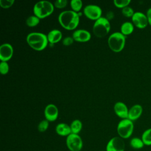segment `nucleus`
<instances>
[{
  "mask_svg": "<svg viewBox=\"0 0 151 151\" xmlns=\"http://www.w3.org/2000/svg\"><path fill=\"white\" fill-rule=\"evenodd\" d=\"M80 13L71 10H65L60 13L58 21L60 25L67 30H74L80 22Z\"/></svg>",
  "mask_w": 151,
  "mask_h": 151,
  "instance_id": "f257e3e1",
  "label": "nucleus"
},
{
  "mask_svg": "<svg viewBox=\"0 0 151 151\" xmlns=\"http://www.w3.org/2000/svg\"><path fill=\"white\" fill-rule=\"evenodd\" d=\"M26 41L28 45L36 51L44 50L49 43L47 35L40 32L29 33L26 37Z\"/></svg>",
  "mask_w": 151,
  "mask_h": 151,
  "instance_id": "f03ea898",
  "label": "nucleus"
},
{
  "mask_svg": "<svg viewBox=\"0 0 151 151\" xmlns=\"http://www.w3.org/2000/svg\"><path fill=\"white\" fill-rule=\"evenodd\" d=\"M54 5L50 1L42 0L36 2L33 7V12L35 15L40 19L45 18L52 14Z\"/></svg>",
  "mask_w": 151,
  "mask_h": 151,
  "instance_id": "7ed1b4c3",
  "label": "nucleus"
},
{
  "mask_svg": "<svg viewBox=\"0 0 151 151\" xmlns=\"http://www.w3.org/2000/svg\"><path fill=\"white\" fill-rule=\"evenodd\" d=\"M107 43L109 48L113 52H119L125 46L126 36L120 32H114L109 37Z\"/></svg>",
  "mask_w": 151,
  "mask_h": 151,
  "instance_id": "20e7f679",
  "label": "nucleus"
},
{
  "mask_svg": "<svg viewBox=\"0 0 151 151\" xmlns=\"http://www.w3.org/2000/svg\"><path fill=\"white\" fill-rule=\"evenodd\" d=\"M110 21L107 18L101 17L95 21L93 26V32L98 38L107 35L110 30Z\"/></svg>",
  "mask_w": 151,
  "mask_h": 151,
  "instance_id": "39448f33",
  "label": "nucleus"
},
{
  "mask_svg": "<svg viewBox=\"0 0 151 151\" xmlns=\"http://www.w3.org/2000/svg\"><path fill=\"white\" fill-rule=\"evenodd\" d=\"M134 124L133 121L129 119H122L117 126V132L119 136L123 139L129 138L133 134Z\"/></svg>",
  "mask_w": 151,
  "mask_h": 151,
  "instance_id": "423d86ee",
  "label": "nucleus"
},
{
  "mask_svg": "<svg viewBox=\"0 0 151 151\" xmlns=\"http://www.w3.org/2000/svg\"><path fill=\"white\" fill-rule=\"evenodd\" d=\"M66 145L70 151H80L83 146L81 137L78 134L71 133L66 137Z\"/></svg>",
  "mask_w": 151,
  "mask_h": 151,
  "instance_id": "0eeeda50",
  "label": "nucleus"
},
{
  "mask_svg": "<svg viewBox=\"0 0 151 151\" xmlns=\"http://www.w3.org/2000/svg\"><path fill=\"white\" fill-rule=\"evenodd\" d=\"M83 13L84 15L88 19L96 21L101 17L102 9L99 6L97 5L89 4L84 8Z\"/></svg>",
  "mask_w": 151,
  "mask_h": 151,
  "instance_id": "6e6552de",
  "label": "nucleus"
},
{
  "mask_svg": "<svg viewBox=\"0 0 151 151\" xmlns=\"http://www.w3.org/2000/svg\"><path fill=\"white\" fill-rule=\"evenodd\" d=\"M125 143L124 139L119 136L111 138L107 142L106 151H124Z\"/></svg>",
  "mask_w": 151,
  "mask_h": 151,
  "instance_id": "1a4fd4ad",
  "label": "nucleus"
},
{
  "mask_svg": "<svg viewBox=\"0 0 151 151\" xmlns=\"http://www.w3.org/2000/svg\"><path fill=\"white\" fill-rule=\"evenodd\" d=\"M132 21L133 25L139 29L145 28L149 24L146 15L141 12H134L132 17Z\"/></svg>",
  "mask_w": 151,
  "mask_h": 151,
  "instance_id": "9d476101",
  "label": "nucleus"
},
{
  "mask_svg": "<svg viewBox=\"0 0 151 151\" xmlns=\"http://www.w3.org/2000/svg\"><path fill=\"white\" fill-rule=\"evenodd\" d=\"M14 49L11 44L5 42L0 46V60L1 61H8L12 57Z\"/></svg>",
  "mask_w": 151,
  "mask_h": 151,
  "instance_id": "9b49d317",
  "label": "nucleus"
},
{
  "mask_svg": "<svg viewBox=\"0 0 151 151\" xmlns=\"http://www.w3.org/2000/svg\"><path fill=\"white\" fill-rule=\"evenodd\" d=\"M44 116L46 120L50 122H54L58 116V109L54 104H48L44 109Z\"/></svg>",
  "mask_w": 151,
  "mask_h": 151,
  "instance_id": "f8f14e48",
  "label": "nucleus"
},
{
  "mask_svg": "<svg viewBox=\"0 0 151 151\" xmlns=\"http://www.w3.org/2000/svg\"><path fill=\"white\" fill-rule=\"evenodd\" d=\"M91 34L87 30L84 29H78L75 30L73 34L72 37L74 40L77 42H85L88 41L91 39Z\"/></svg>",
  "mask_w": 151,
  "mask_h": 151,
  "instance_id": "ddd939ff",
  "label": "nucleus"
},
{
  "mask_svg": "<svg viewBox=\"0 0 151 151\" xmlns=\"http://www.w3.org/2000/svg\"><path fill=\"white\" fill-rule=\"evenodd\" d=\"M113 109L116 114L122 119L128 118L129 109L124 103L122 101L116 102L114 105Z\"/></svg>",
  "mask_w": 151,
  "mask_h": 151,
  "instance_id": "4468645a",
  "label": "nucleus"
},
{
  "mask_svg": "<svg viewBox=\"0 0 151 151\" xmlns=\"http://www.w3.org/2000/svg\"><path fill=\"white\" fill-rule=\"evenodd\" d=\"M143 108L140 104H134L129 109L128 118L132 121H134L138 119L142 115Z\"/></svg>",
  "mask_w": 151,
  "mask_h": 151,
  "instance_id": "2eb2a0df",
  "label": "nucleus"
},
{
  "mask_svg": "<svg viewBox=\"0 0 151 151\" xmlns=\"http://www.w3.org/2000/svg\"><path fill=\"white\" fill-rule=\"evenodd\" d=\"M47 38L48 42L51 44H55L60 41L63 37V34L61 31L57 29L51 30L47 34Z\"/></svg>",
  "mask_w": 151,
  "mask_h": 151,
  "instance_id": "dca6fc26",
  "label": "nucleus"
},
{
  "mask_svg": "<svg viewBox=\"0 0 151 151\" xmlns=\"http://www.w3.org/2000/svg\"><path fill=\"white\" fill-rule=\"evenodd\" d=\"M55 132L59 136L67 137L71 133V130L70 125L65 123H60L56 126Z\"/></svg>",
  "mask_w": 151,
  "mask_h": 151,
  "instance_id": "f3484780",
  "label": "nucleus"
},
{
  "mask_svg": "<svg viewBox=\"0 0 151 151\" xmlns=\"http://www.w3.org/2000/svg\"><path fill=\"white\" fill-rule=\"evenodd\" d=\"M134 31V25L132 22L126 21L123 22L120 27V32L124 36L130 35Z\"/></svg>",
  "mask_w": 151,
  "mask_h": 151,
  "instance_id": "a211bd4d",
  "label": "nucleus"
},
{
  "mask_svg": "<svg viewBox=\"0 0 151 151\" xmlns=\"http://www.w3.org/2000/svg\"><path fill=\"white\" fill-rule=\"evenodd\" d=\"M130 146L133 149L139 150V149H142L144 147L145 145L141 138L134 137L130 139Z\"/></svg>",
  "mask_w": 151,
  "mask_h": 151,
  "instance_id": "6ab92c4d",
  "label": "nucleus"
},
{
  "mask_svg": "<svg viewBox=\"0 0 151 151\" xmlns=\"http://www.w3.org/2000/svg\"><path fill=\"white\" fill-rule=\"evenodd\" d=\"M70 126L72 133L78 134L82 129L83 124L80 120L76 119V120H74L71 123Z\"/></svg>",
  "mask_w": 151,
  "mask_h": 151,
  "instance_id": "aec40b11",
  "label": "nucleus"
},
{
  "mask_svg": "<svg viewBox=\"0 0 151 151\" xmlns=\"http://www.w3.org/2000/svg\"><path fill=\"white\" fill-rule=\"evenodd\" d=\"M145 146H151V127L145 130L141 136Z\"/></svg>",
  "mask_w": 151,
  "mask_h": 151,
  "instance_id": "412c9836",
  "label": "nucleus"
},
{
  "mask_svg": "<svg viewBox=\"0 0 151 151\" xmlns=\"http://www.w3.org/2000/svg\"><path fill=\"white\" fill-rule=\"evenodd\" d=\"M40 22V18L35 15L29 16L25 21V23L27 26L30 27H34L38 25Z\"/></svg>",
  "mask_w": 151,
  "mask_h": 151,
  "instance_id": "4be33fe9",
  "label": "nucleus"
},
{
  "mask_svg": "<svg viewBox=\"0 0 151 151\" xmlns=\"http://www.w3.org/2000/svg\"><path fill=\"white\" fill-rule=\"evenodd\" d=\"M70 4L72 10L77 13H79L83 7V2L81 0H71Z\"/></svg>",
  "mask_w": 151,
  "mask_h": 151,
  "instance_id": "5701e85b",
  "label": "nucleus"
},
{
  "mask_svg": "<svg viewBox=\"0 0 151 151\" xmlns=\"http://www.w3.org/2000/svg\"><path fill=\"white\" fill-rule=\"evenodd\" d=\"M131 2L130 0H114L113 3L114 5L119 8L123 9V8L129 6L130 3Z\"/></svg>",
  "mask_w": 151,
  "mask_h": 151,
  "instance_id": "b1692460",
  "label": "nucleus"
},
{
  "mask_svg": "<svg viewBox=\"0 0 151 151\" xmlns=\"http://www.w3.org/2000/svg\"><path fill=\"white\" fill-rule=\"evenodd\" d=\"M48 127H49V122L47 120L45 119V120H41L38 123L37 129L40 132H44L48 129Z\"/></svg>",
  "mask_w": 151,
  "mask_h": 151,
  "instance_id": "393cba45",
  "label": "nucleus"
},
{
  "mask_svg": "<svg viewBox=\"0 0 151 151\" xmlns=\"http://www.w3.org/2000/svg\"><path fill=\"white\" fill-rule=\"evenodd\" d=\"M122 13L123 16H124L126 17H127V18H129V17H133V14H134V12L132 8L127 6H126V7L123 8L122 9Z\"/></svg>",
  "mask_w": 151,
  "mask_h": 151,
  "instance_id": "a878e982",
  "label": "nucleus"
},
{
  "mask_svg": "<svg viewBox=\"0 0 151 151\" xmlns=\"http://www.w3.org/2000/svg\"><path fill=\"white\" fill-rule=\"evenodd\" d=\"M9 67L6 61H1L0 63V72L1 74L5 75L9 72Z\"/></svg>",
  "mask_w": 151,
  "mask_h": 151,
  "instance_id": "bb28decb",
  "label": "nucleus"
},
{
  "mask_svg": "<svg viewBox=\"0 0 151 151\" xmlns=\"http://www.w3.org/2000/svg\"><path fill=\"white\" fill-rule=\"evenodd\" d=\"M14 2V0H0V6L6 9L12 6Z\"/></svg>",
  "mask_w": 151,
  "mask_h": 151,
  "instance_id": "cd10ccee",
  "label": "nucleus"
},
{
  "mask_svg": "<svg viewBox=\"0 0 151 151\" xmlns=\"http://www.w3.org/2000/svg\"><path fill=\"white\" fill-rule=\"evenodd\" d=\"M68 4V1L67 0H57L54 2V7L59 9H62L65 8Z\"/></svg>",
  "mask_w": 151,
  "mask_h": 151,
  "instance_id": "c85d7f7f",
  "label": "nucleus"
},
{
  "mask_svg": "<svg viewBox=\"0 0 151 151\" xmlns=\"http://www.w3.org/2000/svg\"><path fill=\"white\" fill-rule=\"evenodd\" d=\"M74 40L72 37L68 36L65 38H64L62 40V43L65 46H69L71 45L74 42Z\"/></svg>",
  "mask_w": 151,
  "mask_h": 151,
  "instance_id": "c756f323",
  "label": "nucleus"
},
{
  "mask_svg": "<svg viewBox=\"0 0 151 151\" xmlns=\"http://www.w3.org/2000/svg\"><path fill=\"white\" fill-rule=\"evenodd\" d=\"M146 15L148 20V23L150 25H151V8H149L147 9Z\"/></svg>",
  "mask_w": 151,
  "mask_h": 151,
  "instance_id": "7c9ffc66",
  "label": "nucleus"
},
{
  "mask_svg": "<svg viewBox=\"0 0 151 151\" xmlns=\"http://www.w3.org/2000/svg\"><path fill=\"white\" fill-rule=\"evenodd\" d=\"M99 151H106V150H99Z\"/></svg>",
  "mask_w": 151,
  "mask_h": 151,
  "instance_id": "2f4dec72",
  "label": "nucleus"
}]
</instances>
